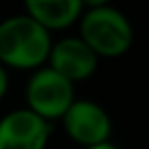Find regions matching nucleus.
<instances>
[{"label":"nucleus","instance_id":"nucleus-1","mask_svg":"<svg viewBox=\"0 0 149 149\" xmlns=\"http://www.w3.org/2000/svg\"><path fill=\"white\" fill-rule=\"evenodd\" d=\"M53 35L25 13L0 21V65L17 72H35L47 65Z\"/></svg>","mask_w":149,"mask_h":149},{"label":"nucleus","instance_id":"nucleus-2","mask_svg":"<svg viewBox=\"0 0 149 149\" xmlns=\"http://www.w3.org/2000/svg\"><path fill=\"white\" fill-rule=\"evenodd\" d=\"M78 37L96 53L98 59L123 57L135 41V29L129 17L110 6L88 8L78 19Z\"/></svg>","mask_w":149,"mask_h":149},{"label":"nucleus","instance_id":"nucleus-3","mask_svg":"<svg viewBox=\"0 0 149 149\" xmlns=\"http://www.w3.org/2000/svg\"><path fill=\"white\" fill-rule=\"evenodd\" d=\"M74 100L76 86L53 72L49 65L31 72L25 86V108H29L37 116L47 123L59 120Z\"/></svg>","mask_w":149,"mask_h":149},{"label":"nucleus","instance_id":"nucleus-4","mask_svg":"<svg viewBox=\"0 0 149 149\" xmlns=\"http://www.w3.org/2000/svg\"><path fill=\"white\" fill-rule=\"evenodd\" d=\"M59 120L65 135L82 149L110 141L112 120L104 106L94 100L76 98Z\"/></svg>","mask_w":149,"mask_h":149},{"label":"nucleus","instance_id":"nucleus-5","mask_svg":"<svg viewBox=\"0 0 149 149\" xmlns=\"http://www.w3.org/2000/svg\"><path fill=\"white\" fill-rule=\"evenodd\" d=\"M51 129L29 108H13L0 116V149H47Z\"/></svg>","mask_w":149,"mask_h":149},{"label":"nucleus","instance_id":"nucleus-6","mask_svg":"<svg viewBox=\"0 0 149 149\" xmlns=\"http://www.w3.org/2000/svg\"><path fill=\"white\" fill-rule=\"evenodd\" d=\"M98 63L100 59L96 57V53L78 35H70L53 41L47 57V65L53 72H57L61 78L72 82L74 86L90 80L96 74Z\"/></svg>","mask_w":149,"mask_h":149},{"label":"nucleus","instance_id":"nucleus-7","mask_svg":"<svg viewBox=\"0 0 149 149\" xmlns=\"http://www.w3.org/2000/svg\"><path fill=\"white\" fill-rule=\"evenodd\" d=\"M23 6L25 15L51 35L76 25L84 13L82 0H23Z\"/></svg>","mask_w":149,"mask_h":149},{"label":"nucleus","instance_id":"nucleus-8","mask_svg":"<svg viewBox=\"0 0 149 149\" xmlns=\"http://www.w3.org/2000/svg\"><path fill=\"white\" fill-rule=\"evenodd\" d=\"M8 86H10V78H8V70L0 65V100L8 94Z\"/></svg>","mask_w":149,"mask_h":149},{"label":"nucleus","instance_id":"nucleus-9","mask_svg":"<svg viewBox=\"0 0 149 149\" xmlns=\"http://www.w3.org/2000/svg\"><path fill=\"white\" fill-rule=\"evenodd\" d=\"M112 0H82V6L84 10L88 8H100V6H110Z\"/></svg>","mask_w":149,"mask_h":149},{"label":"nucleus","instance_id":"nucleus-10","mask_svg":"<svg viewBox=\"0 0 149 149\" xmlns=\"http://www.w3.org/2000/svg\"><path fill=\"white\" fill-rule=\"evenodd\" d=\"M86 149H120L116 143L112 141H106V143H100V145H94V147H86Z\"/></svg>","mask_w":149,"mask_h":149}]
</instances>
